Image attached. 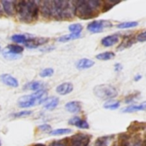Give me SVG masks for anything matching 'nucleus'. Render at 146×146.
<instances>
[{"label": "nucleus", "mask_w": 146, "mask_h": 146, "mask_svg": "<svg viewBox=\"0 0 146 146\" xmlns=\"http://www.w3.org/2000/svg\"><path fill=\"white\" fill-rule=\"evenodd\" d=\"M16 12L21 21L31 22L38 16L39 6L34 1H19L16 2Z\"/></svg>", "instance_id": "1"}, {"label": "nucleus", "mask_w": 146, "mask_h": 146, "mask_svg": "<svg viewBox=\"0 0 146 146\" xmlns=\"http://www.w3.org/2000/svg\"><path fill=\"white\" fill-rule=\"evenodd\" d=\"M100 4L99 1H74V15L81 19L95 17Z\"/></svg>", "instance_id": "2"}, {"label": "nucleus", "mask_w": 146, "mask_h": 146, "mask_svg": "<svg viewBox=\"0 0 146 146\" xmlns=\"http://www.w3.org/2000/svg\"><path fill=\"white\" fill-rule=\"evenodd\" d=\"M74 15V2L52 1V16L56 19L70 18Z\"/></svg>", "instance_id": "3"}, {"label": "nucleus", "mask_w": 146, "mask_h": 146, "mask_svg": "<svg viewBox=\"0 0 146 146\" xmlns=\"http://www.w3.org/2000/svg\"><path fill=\"white\" fill-rule=\"evenodd\" d=\"M46 95H47L46 90H40V91H37L33 94H30V95L23 96V97H21L19 99L18 105L21 108L32 107V106L44 102L45 99H46Z\"/></svg>", "instance_id": "4"}, {"label": "nucleus", "mask_w": 146, "mask_h": 146, "mask_svg": "<svg viewBox=\"0 0 146 146\" xmlns=\"http://www.w3.org/2000/svg\"><path fill=\"white\" fill-rule=\"evenodd\" d=\"M93 92L96 97L102 100H107V101L114 99L118 94L117 89L110 84H100V85L95 86Z\"/></svg>", "instance_id": "5"}, {"label": "nucleus", "mask_w": 146, "mask_h": 146, "mask_svg": "<svg viewBox=\"0 0 146 146\" xmlns=\"http://www.w3.org/2000/svg\"><path fill=\"white\" fill-rule=\"evenodd\" d=\"M90 135L83 133H77L70 138L69 146H88L90 142Z\"/></svg>", "instance_id": "6"}, {"label": "nucleus", "mask_w": 146, "mask_h": 146, "mask_svg": "<svg viewBox=\"0 0 146 146\" xmlns=\"http://www.w3.org/2000/svg\"><path fill=\"white\" fill-rule=\"evenodd\" d=\"M0 81L2 82L3 84H5L6 86H9V87L12 88H16L19 85L18 80L15 77H13L12 75H10V74H2V75H0Z\"/></svg>", "instance_id": "7"}, {"label": "nucleus", "mask_w": 146, "mask_h": 146, "mask_svg": "<svg viewBox=\"0 0 146 146\" xmlns=\"http://www.w3.org/2000/svg\"><path fill=\"white\" fill-rule=\"evenodd\" d=\"M1 7L4 12L9 16H13L16 12V2L15 1H1Z\"/></svg>", "instance_id": "8"}, {"label": "nucleus", "mask_w": 146, "mask_h": 146, "mask_svg": "<svg viewBox=\"0 0 146 146\" xmlns=\"http://www.w3.org/2000/svg\"><path fill=\"white\" fill-rule=\"evenodd\" d=\"M107 22L103 20H97V21H93V22L89 23L87 25V29L92 33H98L101 32L102 30L104 29V27L106 26Z\"/></svg>", "instance_id": "9"}, {"label": "nucleus", "mask_w": 146, "mask_h": 146, "mask_svg": "<svg viewBox=\"0 0 146 146\" xmlns=\"http://www.w3.org/2000/svg\"><path fill=\"white\" fill-rule=\"evenodd\" d=\"M40 11L41 14L44 17L52 16V1H42L40 3Z\"/></svg>", "instance_id": "10"}, {"label": "nucleus", "mask_w": 146, "mask_h": 146, "mask_svg": "<svg viewBox=\"0 0 146 146\" xmlns=\"http://www.w3.org/2000/svg\"><path fill=\"white\" fill-rule=\"evenodd\" d=\"M73 91V84L70 82H65L56 87V92L59 95H66Z\"/></svg>", "instance_id": "11"}, {"label": "nucleus", "mask_w": 146, "mask_h": 146, "mask_svg": "<svg viewBox=\"0 0 146 146\" xmlns=\"http://www.w3.org/2000/svg\"><path fill=\"white\" fill-rule=\"evenodd\" d=\"M47 42V39L44 38H31V39H27L26 42L24 43L25 46L27 48H37L40 45L44 44V43Z\"/></svg>", "instance_id": "12"}, {"label": "nucleus", "mask_w": 146, "mask_h": 146, "mask_svg": "<svg viewBox=\"0 0 146 146\" xmlns=\"http://www.w3.org/2000/svg\"><path fill=\"white\" fill-rule=\"evenodd\" d=\"M69 124L76 126V127H78V128H81V129H87V128H89L88 122L86 121V120L81 119V118H79V117L71 118V119L69 120Z\"/></svg>", "instance_id": "13"}, {"label": "nucleus", "mask_w": 146, "mask_h": 146, "mask_svg": "<svg viewBox=\"0 0 146 146\" xmlns=\"http://www.w3.org/2000/svg\"><path fill=\"white\" fill-rule=\"evenodd\" d=\"M119 41V37L118 35H108V36L104 37L101 40V44L103 45L104 47H110L115 45L116 43Z\"/></svg>", "instance_id": "14"}, {"label": "nucleus", "mask_w": 146, "mask_h": 146, "mask_svg": "<svg viewBox=\"0 0 146 146\" xmlns=\"http://www.w3.org/2000/svg\"><path fill=\"white\" fill-rule=\"evenodd\" d=\"M65 108L70 113H79L81 111V103L78 101H70L66 103Z\"/></svg>", "instance_id": "15"}, {"label": "nucleus", "mask_w": 146, "mask_h": 146, "mask_svg": "<svg viewBox=\"0 0 146 146\" xmlns=\"http://www.w3.org/2000/svg\"><path fill=\"white\" fill-rule=\"evenodd\" d=\"M43 87H44V83L40 81H31L24 85V89L32 90V91L35 92L43 90Z\"/></svg>", "instance_id": "16"}, {"label": "nucleus", "mask_w": 146, "mask_h": 146, "mask_svg": "<svg viewBox=\"0 0 146 146\" xmlns=\"http://www.w3.org/2000/svg\"><path fill=\"white\" fill-rule=\"evenodd\" d=\"M94 65V61L90 60L87 58H82L80 60L77 61L76 63V67H77L79 70H83V69H88L90 67H92Z\"/></svg>", "instance_id": "17"}, {"label": "nucleus", "mask_w": 146, "mask_h": 146, "mask_svg": "<svg viewBox=\"0 0 146 146\" xmlns=\"http://www.w3.org/2000/svg\"><path fill=\"white\" fill-rule=\"evenodd\" d=\"M59 103V99L57 97H52L44 101V108L48 110H52L57 107Z\"/></svg>", "instance_id": "18"}, {"label": "nucleus", "mask_w": 146, "mask_h": 146, "mask_svg": "<svg viewBox=\"0 0 146 146\" xmlns=\"http://www.w3.org/2000/svg\"><path fill=\"white\" fill-rule=\"evenodd\" d=\"M139 110H141V111H144V110H145V103L139 104V105L132 104V105L124 108V109L122 110V112H123V113H131V112L139 111Z\"/></svg>", "instance_id": "19"}, {"label": "nucleus", "mask_w": 146, "mask_h": 146, "mask_svg": "<svg viewBox=\"0 0 146 146\" xmlns=\"http://www.w3.org/2000/svg\"><path fill=\"white\" fill-rule=\"evenodd\" d=\"M6 50L9 51V52H11V53H13V54L19 55L20 53L23 52V47L20 46V45H18V44H10V45L7 46Z\"/></svg>", "instance_id": "20"}, {"label": "nucleus", "mask_w": 146, "mask_h": 146, "mask_svg": "<svg viewBox=\"0 0 146 146\" xmlns=\"http://www.w3.org/2000/svg\"><path fill=\"white\" fill-rule=\"evenodd\" d=\"M115 54L111 51H107V52H103V53H100V54L96 55V58L98 60H102V61H106V60H110V59L114 58Z\"/></svg>", "instance_id": "21"}, {"label": "nucleus", "mask_w": 146, "mask_h": 146, "mask_svg": "<svg viewBox=\"0 0 146 146\" xmlns=\"http://www.w3.org/2000/svg\"><path fill=\"white\" fill-rule=\"evenodd\" d=\"M27 39H28L27 38V35H23V34H14L11 37V40L15 43H18V44H20V43H25Z\"/></svg>", "instance_id": "22"}, {"label": "nucleus", "mask_w": 146, "mask_h": 146, "mask_svg": "<svg viewBox=\"0 0 146 146\" xmlns=\"http://www.w3.org/2000/svg\"><path fill=\"white\" fill-rule=\"evenodd\" d=\"M120 106V102L119 101H114V100H109L107 101L105 104L103 105V107L105 109H109V110H115L117 109Z\"/></svg>", "instance_id": "23"}, {"label": "nucleus", "mask_w": 146, "mask_h": 146, "mask_svg": "<svg viewBox=\"0 0 146 146\" xmlns=\"http://www.w3.org/2000/svg\"><path fill=\"white\" fill-rule=\"evenodd\" d=\"M80 35L78 34H73V33H70L68 35H64V36H61L58 38L59 42H67V41H71V40H75V39L79 38Z\"/></svg>", "instance_id": "24"}, {"label": "nucleus", "mask_w": 146, "mask_h": 146, "mask_svg": "<svg viewBox=\"0 0 146 146\" xmlns=\"http://www.w3.org/2000/svg\"><path fill=\"white\" fill-rule=\"evenodd\" d=\"M83 27H82L81 24H71L69 26V31L73 34H78L80 35V32L82 31Z\"/></svg>", "instance_id": "25"}, {"label": "nucleus", "mask_w": 146, "mask_h": 146, "mask_svg": "<svg viewBox=\"0 0 146 146\" xmlns=\"http://www.w3.org/2000/svg\"><path fill=\"white\" fill-rule=\"evenodd\" d=\"M71 133V130L68 128H59V129H55L50 131L51 135H65V134Z\"/></svg>", "instance_id": "26"}, {"label": "nucleus", "mask_w": 146, "mask_h": 146, "mask_svg": "<svg viewBox=\"0 0 146 146\" xmlns=\"http://www.w3.org/2000/svg\"><path fill=\"white\" fill-rule=\"evenodd\" d=\"M138 25V22L136 21H130V22H123V23H119L117 25L118 28L120 29H125V28H132V27H135Z\"/></svg>", "instance_id": "27"}, {"label": "nucleus", "mask_w": 146, "mask_h": 146, "mask_svg": "<svg viewBox=\"0 0 146 146\" xmlns=\"http://www.w3.org/2000/svg\"><path fill=\"white\" fill-rule=\"evenodd\" d=\"M2 55L5 59H8V60H15V59H18L20 57V55H17V54H13V53L9 52L7 50H3Z\"/></svg>", "instance_id": "28"}, {"label": "nucleus", "mask_w": 146, "mask_h": 146, "mask_svg": "<svg viewBox=\"0 0 146 146\" xmlns=\"http://www.w3.org/2000/svg\"><path fill=\"white\" fill-rule=\"evenodd\" d=\"M108 139H109V137H108V136H103V137L98 138V139L96 140L95 145H94V146H107Z\"/></svg>", "instance_id": "29"}, {"label": "nucleus", "mask_w": 146, "mask_h": 146, "mask_svg": "<svg viewBox=\"0 0 146 146\" xmlns=\"http://www.w3.org/2000/svg\"><path fill=\"white\" fill-rule=\"evenodd\" d=\"M53 73H54V70L52 68H45L43 70H41V72L39 73V75L41 77H50V76L53 75Z\"/></svg>", "instance_id": "30"}, {"label": "nucleus", "mask_w": 146, "mask_h": 146, "mask_svg": "<svg viewBox=\"0 0 146 146\" xmlns=\"http://www.w3.org/2000/svg\"><path fill=\"white\" fill-rule=\"evenodd\" d=\"M120 146H129V137L126 134L120 135Z\"/></svg>", "instance_id": "31"}, {"label": "nucleus", "mask_w": 146, "mask_h": 146, "mask_svg": "<svg viewBox=\"0 0 146 146\" xmlns=\"http://www.w3.org/2000/svg\"><path fill=\"white\" fill-rule=\"evenodd\" d=\"M32 111H29V110H23V111L17 112V113L13 114V117H26V116L31 115Z\"/></svg>", "instance_id": "32"}, {"label": "nucleus", "mask_w": 146, "mask_h": 146, "mask_svg": "<svg viewBox=\"0 0 146 146\" xmlns=\"http://www.w3.org/2000/svg\"><path fill=\"white\" fill-rule=\"evenodd\" d=\"M67 139L62 140H57V141H53L49 146H67Z\"/></svg>", "instance_id": "33"}, {"label": "nucleus", "mask_w": 146, "mask_h": 146, "mask_svg": "<svg viewBox=\"0 0 146 146\" xmlns=\"http://www.w3.org/2000/svg\"><path fill=\"white\" fill-rule=\"evenodd\" d=\"M39 130H42V131H50L51 130V126L48 124H43V125L39 126Z\"/></svg>", "instance_id": "34"}, {"label": "nucleus", "mask_w": 146, "mask_h": 146, "mask_svg": "<svg viewBox=\"0 0 146 146\" xmlns=\"http://www.w3.org/2000/svg\"><path fill=\"white\" fill-rule=\"evenodd\" d=\"M137 40L139 41V42H144V41H145V32H144V31H142L141 33H139V34L137 35Z\"/></svg>", "instance_id": "35"}, {"label": "nucleus", "mask_w": 146, "mask_h": 146, "mask_svg": "<svg viewBox=\"0 0 146 146\" xmlns=\"http://www.w3.org/2000/svg\"><path fill=\"white\" fill-rule=\"evenodd\" d=\"M132 146H143V142H142V140L138 139V140H136L133 144H132Z\"/></svg>", "instance_id": "36"}, {"label": "nucleus", "mask_w": 146, "mask_h": 146, "mask_svg": "<svg viewBox=\"0 0 146 146\" xmlns=\"http://www.w3.org/2000/svg\"><path fill=\"white\" fill-rule=\"evenodd\" d=\"M120 69H122V67L120 66V65L117 63V64H116V66H115V70H116V71H119Z\"/></svg>", "instance_id": "37"}, {"label": "nucleus", "mask_w": 146, "mask_h": 146, "mask_svg": "<svg viewBox=\"0 0 146 146\" xmlns=\"http://www.w3.org/2000/svg\"><path fill=\"white\" fill-rule=\"evenodd\" d=\"M139 79H141V75H138V76H135V78H134V80L135 81H138Z\"/></svg>", "instance_id": "38"}, {"label": "nucleus", "mask_w": 146, "mask_h": 146, "mask_svg": "<svg viewBox=\"0 0 146 146\" xmlns=\"http://www.w3.org/2000/svg\"><path fill=\"white\" fill-rule=\"evenodd\" d=\"M32 146H45L44 144H41V143H37V144H34V145Z\"/></svg>", "instance_id": "39"}, {"label": "nucleus", "mask_w": 146, "mask_h": 146, "mask_svg": "<svg viewBox=\"0 0 146 146\" xmlns=\"http://www.w3.org/2000/svg\"><path fill=\"white\" fill-rule=\"evenodd\" d=\"M2 14V7H1V4H0V15Z\"/></svg>", "instance_id": "40"}, {"label": "nucleus", "mask_w": 146, "mask_h": 146, "mask_svg": "<svg viewBox=\"0 0 146 146\" xmlns=\"http://www.w3.org/2000/svg\"><path fill=\"white\" fill-rule=\"evenodd\" d=\"M0 146H1V141H0Z\"/></svg>", "instance_id": "41"}, {"label": "nucleus", "mask_w": 146, "mask_h": 146, "mask_svg": "<svg viewBox=\"0 0 146 146\" xmlns=\"http://www.w3.org/2000/svg\"><path fill=\"white\" fill-rule=\"evenodd\" d=\"M0 51H1V48H0Z\"/></svg>", "instance_id": "42"}]
</instances>
